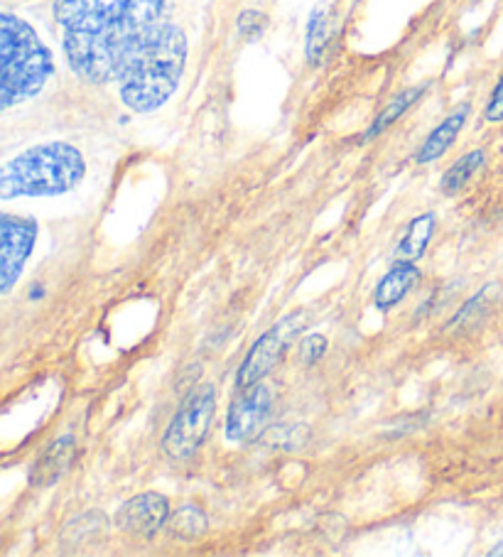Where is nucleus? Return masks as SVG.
<instances>
[{"mask_svg": "<svg viewBox=\"0 0 503 557\" xmlns=\"http://www.w3.org/2000/svg\"><path fill=\"white\" fill-rule=\"evenodd\" d=\"M168 0H57L72 72L89 84L119 79L125 62L164 23Z\"/></svg>", "mask_w": 503, "mask_h": 557, "instance_id": "nucleus-1", "label": "nucleus"}, {"mask_svg": "<svg viewBox=\"0 0 503 557\" xmlns=\"http://www.w3.org/2000/svg\"><path fill=\"white\" fill-rule=\"evenodd\" d=\"M187 64V37L164 21L155 27L119 74L121 101L135 113L158 111L177 91Z\"/></svg>", "mask_w": 503, "mask_h": 557, "instance_id": "nucleus-2", "label": "nucleus"}, {"mask_svg": "<svg viewBox=\"0 0 503 557\" xmlns=\"http://www.w3.org/2000/svg\"><path fill=\"white\" fill-rule=\"evenodd\" d=\"M54 74V60L30 23L0 15V109L35 99Z\"/></svg>", "mask_w": 503, "mask_h": 557, "instance_id": "nucleus-3", "label": "nucleus"}, {"mask_svg": "<svg viewBox=\"0 0 503 557\" xmlns=\"http://www.w3.org/2000/svg\"><path fill=\"white\" fill-rule=\"evenodd\" d=\"M86 175L82 150L70 143H42L8 160L0 172V197H57Z\"/></svg>", "mask_w": 503, "mask_h": 557, "instance_id": "nucleus-4", "label": "nucleus"}, {"mask_svg": "<svg viewBox=\"0 0 503 557\" xmlns=\"http://www.w3.org/2000/svg\"><path fill=\"white\" fill-rule=\"evenodd\" d=\"M217 410V388L211 383H205L189 393L182 403L180 410L172 418L168 432L162 437V449L164 455L175 462H185V459H192L199 447L205 445V440L209 435V425L211 418H214Z\"/></svg>", "mask_w": 503, "mask_h": 557, "instance_id": "nucleus-5", "label": "nucleus"}, {"mask_svg": "<svg viewBox=\"0 0 503 557\" xmlns=\"http://www.w3.org/2000/svg\"><path fill=\"white\" fill-rule=\"evenodd\" d=\"M307 312L287 314L283 320L275 322L270 330L260 337L250 351L246 354L244 363L236 373V388H248L254 383L263 381L270 371H273L290 349V344L297 339V334L305 330Z\"/></svg>", "mask_w": 503, "mask_h": 557, "instance_id": "nucleus-6", "label": "nucleus"}, {"mask_svg": "<svg viewBox=\"0 0 503 557\" xmlns=\"http://www.w3.org/2000/svg\"><path fill=\"white\" fill-rule=\"evenodd\" d=\"M37 238V221L30 216L0 214V290L5 295L21 281L25 261L33 253Z\"/></svg>", "mask_w": 503, "mask_h": 557, "instance_id": "nucleus-7", "label": "nucleus"}, {"mask_svg": "<svg viewBox=\"0 0 503 557\" xmlns=\"http://www.w3.org/2000/svg\"><path fill=\"white\" fill-rule=\"evenodd\" d=\"M273 408V396L263 383L238 388V396L226 412V437L231 442H250L266 430V422Z\"/></svg>", "mask_w": 503, "mask_h": 557, "instance_id": "nucleus-8", "label": "nucleus"}, {"mask_svg": "<svg viewBox=\"0 0 503 557\" xmlns=\"http://www.w3.org/2000/svg\"><path fill=\"white\" fill-rule=\"evenodd\" d=\"M170 502L158 492H145L125 502L115 513V525L133 537H152L170 523Z\"/></svg>", "mask_w": 503, "mask_h": 557, "instance_id": "nucleus-9", "label": "nucleus"}, {"mask_svg": "<svg viewBox=\"0 0 503 557\" xmlns=\"http://www.w3.org/2000/svg\"><path fill=\"white\" fill-rule=\"evenodd\" d=\"M420 285V271L415 261H408V258H398L385 273L379 285L373 290V305L376 310L389 312L395 305H401L405 297H408L415 287Z\"/></svg>", "mask_w": 503, "mask_h": 557, "instance_id": "nucleus-10", "label": "nucleus"}, {"mask_svg": "<svg viewBox=\"0 0 503 557\" xmlns=\"http://www.w3.org/2000/svg\"><path fill=\"white\" fill-rule=\"evenodd\" d=\"M469 111H471L469 103L457 106V109H454L450 116L444 119L428 138H425V143L418 150V156H415V162H418V165H430V162L440 160L444 152L454 146V140H457V136L464 128V123H467V119H469Z\"/></svg>", "mask_w": 503, "mask_h": 557, "instance_id": "nucleus-11", "label": "nucleus"}, {"mask_svg": "<svg viewBox=\"0 0 503 557\" xmlns=\"http://www.w3.org/2000/svg\"><path fill=\"white\" fill-rule=\"evenodd\" d=\"M74 459V437L66 435L62 440H57L54 445L47 449V453L37 459V465L33 469V484L35 486H50L60 479L66 467L72 465Z\"/></svg>", "mask_w": 503, "mask_h": 557, "instance_id": "nucleus-12", "label": "nucleus"}, {"mask_svg": "<svg viewBox=\"0 0 503 557\" xmlns=\"http://www.w3.org/2000/svg\"><path fill=\"white\" fill-rule=\"evenodd\" d=\"M434 228H438V216H434L432 211H425V214L415 216L410 224L405 226V234L398 246H395V253H398V258H408V261L418 263L425 251H428Z\"/></svg>", "mask_w": 503, "mask_h": 557, "instance_id": "nucleus-13", "label": "nucleus"}, {"mask_svg": "<svg viewBox=\"0 0 503 557\" xmlns=\"http://www.w3.org/2000/svg\"><path fill=\"white\" fill-rule=\"evenodd\" d=\"M428 91V84H420V86H413V89H405V91H401L398 96H395V99L385 106V109L379 113V116L373 119V123L369 126V131L364 133V143H369V140H373V138H379L381 133H385L389 131L395 121H398L405 111L410 109V106H415L420 101V96Z\"/></svg>", "mask_w": 503, "mask_h": 557, "instance_id": "nucleus-14", "label": "nucleus"}, {"mask_svg": "<svg viewBox=\"0 0 503 557\" xmlns=\"http://www.w3.org/2000/svg\"><path fill=\"white\" fill-rule=\"evenodd\" d=\"M483 162H487V152H483V150L464 152V156L442 175V182H440L442 195L452 197V195H457V191H462L464 187L469 185L471 177L481 170Z\"/></svg>", "mask_w": 503, "mask_h": 557, "instance_id": "nucleus-15", "label": "nucleus"}, {"mask_svg": "<svg viewBox=\"0 0 503 557\" xmlns=\"http://www.w3.org/2000/svg\"><path fill=\"white\" fill-rule=\"evenodd\" d=\"M170 525H172V533H175L177 537L195 541V537L207 533L209 521H207V516L201 513V508L187 504V506L177 508V511L170 516Z\"/></svg>", "mask_w": 503, "mask_h": 557, "instance_id": "nucleus-16", "label": "nucleus"}, {"mask_svg": "<svg viewBox=\"0 0 503 557\" xmlns=\"http://www.w3.org/2000/svg\"><path fill=\"white\" fill-rule=\"evenodd\" d=\"M327 37H329L327 11L324 8H319V11H315L312 17H309V27H307V60L309 62H317L319 57H322Z\"/></svg>", "mask_w": 503, "mask_h": 557, "instance_id": "nucleus-17", "label": "nucleus"}, {"mask_svg": "<svg viewBox=\"0 0 503 557\" xmlns=\"http://www.w3.org/2000/svg\"><path fill=\"white\" fill-rule=\"evenodd\" d=\"M327 339L322 334H309L303 342H299L297 354H299V361L305 363V367H315V363L324 357L327 354Z\"/></svg>", "mask_w": 503, "mask_h": 557, "instance_id": "nucleus-18", "label": "nucleus"}, {"mask_svg": "<svg viewBox=\"0 0 503 557\" xmlns=\"http://www.w3.org/2000/svg\"><path fill=\"white\" fill-rule=\"evenodd\" d=\"M266 27V15L258 11H246L238 17V33L244 37H258Z\"/></svg>", "mask_w": 503, "mask_h": 557, "instance_id": "nucleus-19", "label": "nucleus"}, {"mask_svg": "<svg viewBox=\"0 0 503 557\" xmlns=\"http://www.w3.org/2000/svg\"><path fill=\"white\" fill-rule=\"evenodd\" d=\"M483 119H487L489 123H501L503 121V74H501V79L496 82V86H493V91L489 96Z\"/></svg>", "mask_w": 503, "mask_h": 557, "instance_id": "nucleus-20", "label": "nucleus"}, {"mask_svg": "<svg viewBox=\"0 0 503 557\" xmlns=\"http://www.w3.org/2000/svg\"><path fill=\"white\" fill-rule=\"evenodd\" d=\"M489 555H491V557H503V541H501L496 547H491Z\"/></svg>", "mask_w": 503, "mask_h": 557, "instance_id": "nucleus-21", "label": "nucleus"}]
</instances>
